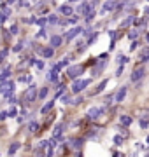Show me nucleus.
I'll list each match as a JSON object with an SVG mask.
<instances>
[{
	"label": "nucleus",
	"mask_w": 149,
	"mask_h": 157,
	"mask_svg": "<svg viewBox=\"0 0 149 157\" xmlns=\"http://www.w3.org/2000/svg\"><path fill=\"white\" fill-rule=\"evenodd\" d=\"M107 84H109V79H103V80H102V82H100V84L97 86V89H95V91L91 93V96H95V94H98V93H102V91H103V89H105V86H107Z\"/></svg>",
	"instance_id": "obj_18"
},
{
	"label": "nucleus",
	"mask_w": 149,
	"mask_h": 157,
	"mask_svg": "<svg viewBox=\"0 0 149 157\" xmlns=\"http://www.w3.org/2000/svg\"><path fill=\"white\" fill-rule=\"evenodd\" d=\"M18 80H19V82H30V80H32V77H30V75H21Z\"/></svg>",
	"instance_id": "obj_39"
},
{
	"label": "nucleus",
	"mask_w": 149,
	"mask_h": 157,
	"mask_svg": "<svg viewBox=\"0 0 149 157\" xmlns=\"http://www.w3.org/2000/svg\"><path fill=\"white\" fill-rule=\"evenodd\" d=\"M82 72H84V66L82 65H72V66H69V68H67V75L72 80H77L82 75Z\"/></svg>",
	"instance_id": "obj_4"
},
{
	"label": "nucleus",
	"mask_w": 149,
	"mask_h": 157,
	"mask_svg": "<svg viewBox=\"0 0 149 157\" xmlns=\"http://www.w3.org/2000/svg\"><path fill=\"white\" fill-rule=\"evenodd\" d=\"M14 82L12 80H4L2 84H0V94H4L5 98H9V96H12V93H14Z\"/></svg>",
	"instance_id": "obj_5"
},
{
	"label": "nucleus",
	"mask_w": 149,
	"mask_h": 157,
	"mask_svg": "<svg viewBox=\"0 0 149 157\" xmlns=\"http://www.w3.org/2000/svg\"><path fill=\"white\" fill-rule=\"evenodd\" d=\"M60 65H61V68H63V66H69V58H63L60 61Z\"/></svg>",
	"instance_id": "obj_45"
},
{
	"label": "nucleus",
	"mask_w": 149,
	"mask_h": 157,
	"mask_svg": "<svg viewBox=\"0 0 149 157\" xmlns=\"http://www.w3.org/2000/svg\"><path fill=\"white\" fill-rule=\"evenodd\" d=\"M149 147L146 145V142H135V150H147Z\"/></svg>",
	"instance_id": "obj_30"
},
{
	"label": "nucleus",
	"mask_w": 149,
	"mask_h": 157,
	"mask_svg": "<svg viewBox=\"0 0 149 157\" xmlns=\"http://www.w3.org/2000/svg\"><path fill=\"white\" fill-rule=\"evenodd\" d=\"M133 23H135V16H128L126 19L121 21V26L125 28V26H130V25H133Z\"/></svg>",
	"instance_id": "obj_24"
},
{
	"label": "nucleus",
	"mask_w": 149,
	"mask_h": 157,
	"mask_svg": "<svg viewBox=\"0 0 149 157\" xmlns=\"http://www.w3.org/2000/svg\"><path fill=\"white\" fill-rule=\"evenodd\" d=\"M61 42H63V37H61V35H51V38H49V46H51L53 49H56V47L61 46Z\"/></svg>",
	"instance_id": "obj_12"
},
{
	"label": "nucleus",
	"mask_w": 149,
	"mask_h": 157,
	"mask_svg": "<svg viewBox=\"0 0 149 157\" xmlns=\"http://www.w3.org/2000/svg\"><path fill=\"white\" fill-rule=\"evenodd\" d=\"M82 101H84V98H82V96H77V98H76V100H74L72 103H74V105H81Z\"/></svg>",
	"instance_id": "obj_44"
},
{
	"label": "nucleus",
	"mask_w": 149,
	"mask_h": 157,
	"mask_svg": "<svg viewBox=\"0 0 149 157\" xmlns=\"http://www.w3.org/2000/svg\"><path fill=\"white\" fill-rule=\"evenodd\" d=\"M60 100H61V103H63V105H69V103H72V94L65 93V94H63Z\"/></svg>",
	"instance_id": "obj_27"
},
{
	"label": "nucleus",
	"mask_w": 149,
	"mask_h": 157,
	"mask_svg": "<svg viewBox=\"0 0 149 157\" xmlns=\"http://www.w3.org/2000/svg\"><path fill=\"white\" fill-rule=\"evenodd\" d=\"M123 72H125V65H119V66H118V70H116V77H121Z\"/></svg>",
	"instance_id": "obj_37"
},
{
	"label": "nucleus",
	"mask_w": 149,
	"mask_h": 157,
	"mask_svg": "<svg viewBox=\"0 0 149 157\" xmlns=\"http://www.w3.org/2000/svg\"><path fill=\"white\" fill-rule=\"evenodd\" d=\"M137 49H139V42L133 40V42H132V46H130V51H137Z\"/></svg>",
	"instance_id": "obj_42"
},
{
	"label": "nucleus",
	"mask_w": 149,
	"mask_h": 157,
	"mask_svg": "<svg viewBox=\"0 0 149 157\" xmlns=\"http://www.w3.org/2000/svg\"><path fill=\"white\" fill-rule=\"evenodd\" d=\"M67 21H69V25H77V21H79V18H77V16H70V18H69Z\"/></svg>",
	"instance_id": "obj_36"
},
{
	"label": "nucleus",
	"mask_w": 149,
	"mask_h": 157,
	"mask_svg": "<svg viewBox=\"0 0 149 157\" xmlns=\"http://www.w3.org/2000/svg\"><path fill=\"white\" fill-rule=\"evenodd\" d=\"M125 140H126V138L123 136V134H119V133L112 136V143H114V147H123V145H125Z\"/></svg>",
	"instance_id": "obj_16"
},
{
	"label": "nucleus",
	"mask_w": 149,
	"mask_h": 157,
	"mask_svg": "<svg viewBox=\"0 0 149 157\" xmlns=\"http://www.w3.org/2000/svg\"><path fill=\"white\" fill-rule=\"evenodd\" d=\"M146 145L149 147V134H147V136H146Z\"/></svg>",
	"instance_id": "obj_51"
},
{
	"label": "nucleus",
	"mask_w": 149,
	"mask_h": 157,
	"mask_svg": "<svg viewBox=\"0 0 149 157\" xmlns=\"http://www.w3.org/2000/svg\"><path fill=\"white\" fill-rule=\"evenodd\" d=\"M28 129L32 131V133H35V131H39V122H30V126H28Z\"/></svg>",
	"instance_id": "obj_33"
},
{
	"label": "nucleus",
	"mask_w": 149,
	"mask_h": 157,
	"mask_svg": "<svg viewBox=\"0 0 149 157\" xmlns=\"http://www.w3.org/2000/svg\"><path fill=\"white\" fill-rule=\"evenodd\" d=\"M48 23H49V25H58L60 19H58L56 14H49V16H48Z\"/></svg>",
	"instance_id": "obj_26"
},
{
	"label": "nucleus",
	"mask_w": 149,
	"mask_h": 157,
	"mask_svg": "<svg viewBox=\"0 0 149 157\" xmlns=\"http://www.w3.org/2000/svg\"><path fill=\"white\" fill-rule=\"evenodd\" d=\"M48 93H49V87H42L40 91H39V96H37V98H39V100H44V98L48 96Z\"/></svg>",
	"instance_id": "obj_29"
},
{
	"label": "nucleus",
	"mask_w": 149,
	"mask_h": 157,
	"mask_svg": "<svg viewBox=\"0 0 149 157\" xmlns=\"http://www.w3.org/2000/svg\"><path fill=\"white\" fill-rule=\"evenodd\" d=\"M18 30H19V28H18V25H12V26H11V33H12V35H18V33H19Z\"/></svg>",
	"instance_id": "obj_43"
},
{
	"label": "nucleus",
	"mask_w": 149,
	"mask_h": 157,
	"mask_svg": "<svg viewBox=\"0 0 149 157\" xmlns=\"http://www.w3.org/2000/svg\"><path fill=\"white\" fill-rule=\"evenodd\" d=\"M105 112H107V106H105V105H102V106H91L86 112V119L88 121H98L102 115H105Z\"/></svg>",
	"instance_id": "obj_1"
},
{
	"label": "nucleus",
	"mask_w": 149,
	"mask_h": 157,
	"mask_svg": "<svg viewBox=\"0 0 149 157\" xmlns=\"http://www.w3.org/2000/svg\"><path fill=\"white\" fill-rule=\"evenodd\" d=\"M116 7H118V2H116V0H107V2L103 4V7H102V14L111 12V11H114Z\"/></svg>",
	"instance_id": "obj_11"
},
{
	"label": "nucleus",
	"mask_w": 149,
	"mask_h": 157,
	"mask_svg": "<svg viewBox=\"0 0 149 157\" xmlns=\"http://www.w3.org/2000/svg\"><path fill=\"white\" fill-rule=\"evenodd\" d=\"M9 117V114H7V112H0V121H5Z\"/></svg>",
	"instance_id": "obj_48"
},
{
	"label": "nucleus",
	"mask_w": 149,
	"mask_h": 157,
	"mask_svg": "<svg viewBox=\"0 0 149 157\" xmlns=\"http://www.w3.org/2000/svg\"><path fill=\"white\" fill-rule=\"evenodd\" d=\"M7 114H9V117H16V114H18V108H14V106H11V108L7 110Z\"/></svg>",
	"instance_id": "obj_35"
},
{
	"label": "nucleus",
	"mask_w": 149,
	"mask_h": 157,
	"mask_svg": "<svg viewBox=\"0 0 149 157\" xmlns=\"http://www.w3.org/2000/svg\"><path fill=\"white\" fill-rule=\"evenodd\" d=\"M37 96H39V94H37V86H35V84H32L27 91H25V94H23V98H25L27 101H33Z\"/></svg>",
	"instance_id": "obj_7"
},
{
	"label": "nucleus",
	"mask_w": 149,
	"mask_h": 157,
	"mask_svg": "<svg viewBox=\"0 0 149 157\" xmlns=\"http://www.w3.org/2000/svg\"><path fill=\"white\" fill-rule=\"evenodd\" d=\"M16 101H18V100H16V96H11V98H9V103H11V105H14Z\"/></svg>",
	"instance_id": "obj_50"
},
{
	"label": "nucleus",
	"mask_w": 149,
	"mask_h": 157,
	"mask_svg": "<svg viewBox=\"0 0 149 157\" xmlns=\"http://www.w3.org/2000/svg\"><path fill=\"white\" fill-rule=\"evenodd\" d=\"M63 129H65V126H63L61 122L54 126V131H53V138H54V140H58V142H60V140L63 138Z\"/></svg>",
	"instance_id": "obj_10"
},
{
	"label": "nucleus",
	"mask_w": 149,
	"mask_h": 157,
	"mask_svg": "<svg viewBox=\"0 0 149 157\" xmlns=\"http://www.w3.org/2000/svg\"><path fill=\"white\" fill-rule=\"evenodd\" d=\"M12 2H16V0H7V2H5V5H7V4H12Z\"/></svg>",
	"instance_id": "obj_53"
},
{
	"label": "nucleus",
	"mask_w": 149,
	"mask_h": 157,
	"mask_svg": "<svg viewBox=\"0 0 149 157\" xmlns=\"http://www.w3.org/2000/svg\"><path fill=\"white\" fill-rule=\"evenodd\" d=\"M139 127H140L142 131L149 129V121H147V119H139Z\"/></svg>",
	"instance_id": "obj_28"
},
{
	"label": "nucleus",
	"mask_w": 149,
	"mask_h": 157,
	"mask_svg": "<svg viewBox=\"0 0 149 157\" xmlns=\"http://www.w3.org/2000/svg\"><path fill=\"white\" fill-rule=\"evenodd\" d=\"M116 129H118V133H119V134H123L125 138H130V131H128V127H125V126L118 124V126H116Z\"/></svg>",
	"instance_id": "obj_21"
},
{
	"label": "nucleus",
	"mask_w": 149,
	"mask_h": 157,
	"mask_svg": "<svg viewBox=\"0 0 149 157\" xmlns=\"http://www.w3.org/2000/svg\"><path fill=\"white\" fill-rule=\"evenodd\" d=\"M37 37H39V38L46 37V30H44V28H40V30H39V33H37Z\"/></svg>",
	"instance_id": "obj_47"
},
{
	"label": "nucleus",
	"mask_w": 149,
	"mask_h": 157,
	"mask_svg": "<svg viewBox=\"0 0 149 157\" xmlns=\"http://www.w3.org/2000/svg\"><path fill=\"white\" fill-rule=\"evenodd\" d=\"M144 77H146V66H144V63H139L135 68H133L132 75H130V82L137 84V82H140Z\"/></svg>",
	"instance_id": "obj_2"
},
{
	"label": "nucleus",
	"mask_w": 149,
	"mask_h": 157,
	"mask_svg": "<svg viewBox=\"0 0 149 157\" xmlns=\"http://www.w3.org/2000/svg\"><path fill=\"white\" fill-rule=\"evenodd\" d=\"M60 12H61L63 16L70 18V16H72V12H74V9H72L70 5H67V4H65V5H61V7H60Z\"/></svg>",
	"instance_id": "obj_19"
},
{
	"label": "nucleus",
	"mask_w": 149,
	"mask_h": 157,
	"mask_svg": "<svg viewBox=\"0 0 149 157\" xmlns=\"http://www.w3.org/2000/svg\"><path fill=\"white\" fill-rule=\"evenodd\" d=\"M21 49H23V42H19V44H16V46L12 47V51H14V53H19Z\"/></svg>",
	"instance_id": "obj_40"
},
{
	"label": "nucleus",
	"mask_w": 149,
	"mask_h": 157,
	"mask_svg": "<svg viewBox=\"0 0 149 157\" xmlns=\"http://www.w3.org/2000/svg\"><path fill=\"white\" fill-rule=\"evenodd\" d=\"M118 121H119V124H121V126H125V127H130V126L133 124V115L121 114V115L118 117Z\"/></svg>",
	"instance_id": "obj_9"
},
{
	"label": "nucleus",
	"mask_w": 149,
	"mask_h": 157,
	"mask_svg": "<svg viewBox=\"0 0 149 157\" xmlns=\"http://www.w3.org/2000/svg\"><path fill=\"white\" fill-rule=\"evenodd\" d=\"M19 148H21V143H19V142H12V143H11V147L7 148V154H9V157H12V155H14V154H16Z\"/></svg>",
	"instance_id": "obj_17"
},
{
	"label": "nucleus",
	"mask_w": 149,
	"mask_h": 157,
	"mask_svg": "<svg viewBox=\"0 0 149 157\" xmlns=\"http://www.w3.org/2000/svg\"><path fill=\"white\" fill-rule=\"evenodd\" d=\"M5 19H7V14H5V12L2 11V12H0V23H4Z\"/></svg>",
	"instance_id": "obj_49"
},
{
	"label": "nucleus",
	"mask_w": 149,
	"mask_h": 157,
	"mask_svg": "<svg viewBox=\"0 0 149 157\" xmlns=\"http://www.w3.org/2000/svg\"><path fill=\"white\" fill-rule=\"evenodd\" d=\"M82 32H84V30H82V26H74V28H70V30H69L65 35H63V38L70 42L72 38H76V37H77L79 33H82Z\"/></svg>",
	"instance_id": "obj_8"
},
{
	"label": "nucleus",
	"mask_w": 149,
	"mask_h": 157,
	"mask_svg": "<svg viewBox=\"0 0 149 157\" xmlns=\"http://www.w3.org/2000/svg\"><path fill=\"white\" fill-rule=\"evenodd\" d=\"M84 138H72L70 140V148H74V150H81L82 148V145H84Z\"/></svg>",
	"instance_id": "obj_13"
},
{
	"label": "nucleus",
	"mask_w": 149,
	"mask_h": 157,
	"mask_svg": "<svg viewBox=\"0 0 149 157\" xmlns=\"http://www.w3.org/2000/svg\"><path fill=\"white\" fill-rule=\"evenodd\" d=\"M39 53H40V56H42V58L49 59V58H53V54H54V49L49 46V47H44V49H39Z\"/></svg>",
	"instance_id": "obj_14"
},
{
	"label": "nucleus",
	"mask_w": 149,
	"mask_h": 157,
	"mask_svg": "<svg viewBox=\"0 0 149 157\" xmlns=\"http://www.w3.org/2000/svg\"><path fill=\"white\" fill-rule=\"evenodd\" d=\"M91 84V79H77L72 84V94H79Z\"/></svg>",
	"instance_id": "obj_3"
},
{
	"label": "nucleus",
	"mask_w": 149,
	"mask_h": 157,
	"mask_svg": "<svg viewBox=\"0 0 149 157\" xmlns=\"http://www.w3.org/2000/svg\"><path fill=\"white\" fill-rule=\"evenodd\" d=\"M76 2H79V0H69V4H76Z\"/></svg>",
	"instance_id": "obj_52"
},
{
	"label": "nucleus",
	"mask_w": 149,
	"mask_h": 157,
	"mask_svg": "<svg viewBox=\"0 0 149 157\" xmlns=\"http://www.w3.org/2000/svg\"><path fill=\"white\" fill-rule=\"evenodd\" d=\"M46 77H48V80H49V82H53V84H58V72L51 70V72L46 75Z\"/></svg>",
	"instance_id": "obj_23"
},
{
	"label": "nucleus",
	"mask_w": 149,
	"mask_h": 157,
	"mask_svg": "<svg viewBox=\"0 0 149 157\" xmlns=\"http://www.w3.org/2000/svg\"><path fill=\"white\" fill-rule=\"evenodd\" d=\"M116 61H118V65H126L130 61V58L126 56V54H118V58H116Z\"/></svg>",
	"instance_id": "obj_25"
},
{
	"label": "nucleus",
	"mask_w": 149,
	"mask_h": 157,
	"mask_svg": "<svg viewBox=\"0 0 149 157\" xmlns=\"http://www.w3.org/2000/svg\"><path fill=\"white\" fill-rule=\"evenodd\" d=\"M139 59H140V63H149V46L144 47V49L139 53Z\"/></svg>",
	"instance_id": "obj_15"
},
{
	"label": "nucleus",
	"mask_w": 149,
	"mask_h": 157,
	"mask_svg": "<svg viewBox=\"0 0 149 157\" xmlns=\"http://www.w3.org/2000/svg\"><path fill=\"white\" fill-rule=\"evenodd\" d=\"M35 66H37L39 70H42V68H44V61H40V59H35Z\"/></svg>",
	"instance_id": "obj_41"
},
{
	"label": "nucleus",
	"mask_w": 149,
	"mask_h": 157,
	"mask_svg": "<svg viewBox=\"0 0 149 157\" xmlns=\"http://www.w3.org/2000/svg\"><path fill=\"white\" fill-rule=\"evenodd\" d=\"M97 38H98V32H95V33H93V35H91V37L88 38V42H86V46H91V44H93V42H95Z\"/></svg>",
	"instance_id": "obj_32"
},
{
	"label": "nucleus",
	"mask_w": 149,
	"mask_h": 157,
	"mask_svg": "<svg viewBox=\"0 0 149 157\" xmlns=\"http://www.w3.org/2000/svg\"><path fill=\"white\" fill-rule=\"evenodd\" d=\"M53 106H54V100L48 101V103H46L44 106H42V108H40V114H42V115H46L48 112H51V108H53Z\"/></svg>",
	"instance_id": "obj_20"
},
{
	"label": "nucleus",
	"mask_w": 149,
	"mask_h": 157,
	"mask_svg": "<svg viewBox=\"0 0 149 157\" xmlns=\"http://www.w3.org/2000/svg\"><path fill=\"white\" fill-rule=\"evenodd\" d=\"M18 5H19V7H28L30 2H28V0H18Z\"/></svg>",
	"instance_id": "obj_38"
},
{
	"label": "nucleus",
	"mask_w": 149,
	"mask_h": 157,
	"mask_svg": "<svg viewBox=\"0 0 149 157\" xmlns=\"http://www.w3.org/2000/svg\"><path fill=\"white\" fill-rule=\"evenodd\" d=\"M126 94H128V86H121L118 91L114 93V103H116V105L123 103L125 98H126Z\"/></svg>",
	"instance_id": "obj_6"
},
{
	"label": "nucleus",
	"mask_w": 149,
	"mask_h": 157,
	"mask_svg": "<svg viewBox=\"0 0 149 157\" xmlns=\"http://www.w3.org/2000/svg\"><path fill=\"white\" fill-rule=\"evenodd\" d=\"M95 16H97V12H95V11H91L88 16H84V19H86V23H91V21L95 19Z\"/></svg>",
	"instance_id": "obj_31"
},
{
	"label": "nucleus",
	"mask_w": 149,
	"mask_h": 157,
	"mask_svg": "<svg viewBox=\"0 0 149 157\" xmlns=\"http://www.w3.org/2000/svg\"><path fill=\"white\" fill-rule=\"evenodd\" d=\"M53 155H54V148H51V147H49V148H48V152H46V157H53Z\"/></svg>",
	"instance_id": "obj_46"
},
{
	"label": "nucleus",
	"mask_w": 149,
	"mask_h": 157,
	"mask_svg": "<svg viewBox=\"0 0 149 157\" xmlns=\"http://www.w3.org/2000/svg\"><path fill=\"white\" fill-rule=\"evenodd\" d=\"M35 23L40 25V26H44V25L48 23V18H37V19H35Z\"/></svg>",
	"instance_id": "obj_34"
},
{
	"label": "nucleus",
	"mask_w": 149,
	"mask_h": 157,
	"mask_svg": "<svg viewBox=\"0 0 149 157\" xmlns=\"http://www.w3.org/2000/svg\"><path fill=\"white\" fill-rule=\"evenodd\" d=\"M139 35H140V30H137V28H132V30H128V38L133 42V40H137L139 38Z\"/></svg>",
	"instance_id": "obj_22"
}]
</instances>
